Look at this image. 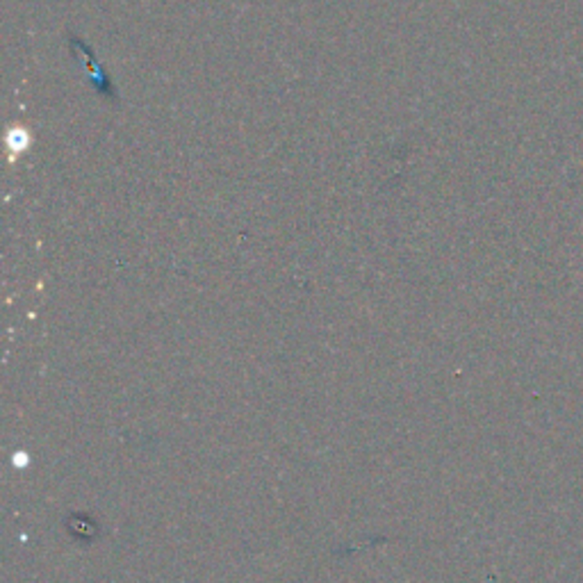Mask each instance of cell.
I'll return each instance as SVG.
<instances>
[{"label": "cell", "mask_w": 583, "mask_h": 583, "mask_svg": "<svg viewBox=\"0 0 583 583\" xmlns=\"http://www.w3.org/2000/svg\"><path fill=\"white\" fill-rule=\"evenodd\" d=\"M5 141H7V149L12 151V155H21L30 146V135H27L26 128L16 126L7 132V140Z\"/></svg>", "instance_id": "2"}, {"label": "cell", "mask_w": 583, "mask_h": 583, "mask_svg": "<svg viewBox=\"0 0 583 583\" xmlns=\"http://www.w3.org/2000/svg\"><path fill=\"white\" fill-rule=\"evenodd\" d=\"M73 44L78 46V48L82 50V57H85V64H87V71H89V78H91V82H94L96 87H99V89H103V94H108V76H105L103 73V68L99 67V64H96V59H94V55L89 53V48H87L85 44H80V41L78 39H73Z\"/></svg>", "instance_id": "1"}]
</instances>
